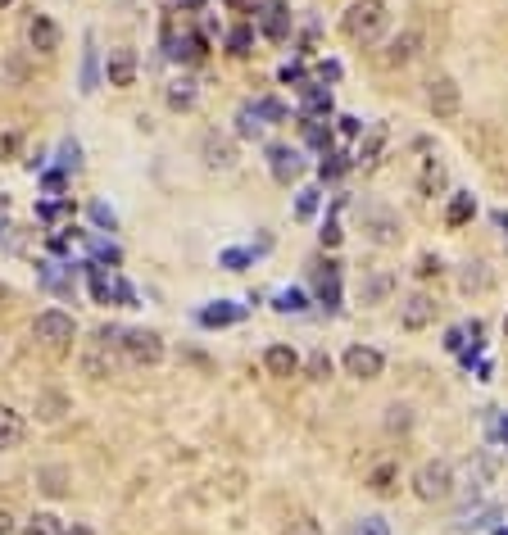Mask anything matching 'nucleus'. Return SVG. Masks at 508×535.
I'll return each instance as SVG.
<instances>
[{
    "instance_id": "cd10ccee",
    "label": "nucleus",
    "mask_w": 508,
    "mask_h": 535,
    "mask_svg": "<svg viewBox=\"0 0 508 535\" xmlns=\"http://www.w3.org/2000/svg\"><path fill=\"white\" fill-rule=\"evenodd\" d=\"M458 286H463L467 295H473V291H490V273H486V263H467Z\"/></svg>"
},
{
    "instance_id": "39448f33",
    "label": "nucleus",
    "mask_w": 508,
    "mask_h": 535,
    "mask_svg": "<svg viewBox=\"0 0 508 535\" xmlns=\"http://www.w3.org/2000/svg\"><path fill=\"white\" fill-rule=\"evenodd\" d=\"M426 109L436 113V119H454V113L463 109V91L454 78H432L426 82Z\"/></svg>"
},
{
    "instance_id": "680f3d73",
    "label": "nucleus",
    "mask_w": 508,
    "mask_h": 535,
    "mask_svg": "<svg viewBox=\"0 0 508 535\" xmlns=\"http://www.w3.org/2000/svg\"><path fill=\"white\" fill-rule=\"evenodd\" d=\"M495 222H499V227H504V236H508V213H504V209H499V213H495Z\"/></svg>"
},
{
    "instance_id": "de8ad7c7",
    "label": "nucleus",
    "mask_w": 508,
    "mask_h": 535,
    "mask_svg": "<svg viewBox=\"0 0 508 535\" xmlns=\"http://www.w3.org/2000/svg\"><path fill=\"white\" fill-rule=\"evenodd\" d=\"M318 236H323V245H340V236H345V232H340V222H336V218H327Z\"/></svg>"
},
{
    "instance_id": "6e6d98bb",
    "label": "nucleus",
    "mask_w": 508,
    "mask_h": 535,
    "mask_svg": "<svg viewBox=\"0 0 508 535\" xmlns=\"http://www.w3.org/2000/svg\"><path fill=\"white\" fill-rule=\"evenodd\" d=\"M91 218H96L100 227H113V213H109L105 205H91Z\"/></svg>"
},
{
    "instance_id": "c9c22d12",
    "label": "nucleus",
    "mask_w": 508,
    "mask_h": 535,
    "mask_svg": "<svg viewBox=\"0 0 508 535\" xmlns=\"http://www.w3.org/2000/svg\"><path fill=\"white\" fill-rule=\"evenodd\" d=\"M282 82H286V87H295L300 96H304L309 87H314V78H309V73H304L300 64H286V68H282Z\"/></svg>"
},
{
    "instance_id": "4468645a",
    "label": "nucleus",
    "mask_w": 508,
    "mask_h": 535,
    "mask_svg": "<svg viewBox=\"0 0 508 535\" xmlns=\"http://www.w3.org/2000/svg\"><path fill=\"white\" fill-rule=\"evenodd\" d=\"M318 268V299L327 304V309H336L340 304V263H314Z\"/></svg>"
},
{
    "instance_id": "09e8293b",
    "label": "nucleus",
    "mask_w": 508,
    "mask_h": 535,
    "mask_svg": "<svg viewBox=\"0 0 508 535\" xmlns=\"http://www.w3.org/2000/svg\"><path fill=\"white\" fill-rule=\"evenodd\" d=\"M82 368H87V376H109V363H105L100 354H87V359H82Z\"/></svg>"
},
{
    "instance_id": "c756f323",
    "label": "nucleus",
    "mask_w": 508,
    "mask_h": 535,
    "mask_svg": "<svg viewBox=\"0 0 508 535\" xmlns=\"http://www.w3.org/2000/svg\"><path fill=\"white\" fill-rule=\"evenodd\" d=\"M272 309H277V314H304V309H309V299H304V291L291 286V291H282L277 299H272Z\"/></svg>"
},
{
    "instance_id": "2f4dec72",
    "label": "nucleus",
    "mask_w": 508,
    "mask_h": 535,
    "mask_svg": "<svg viewBox=\"0 0 508 535\" xmlns=\"http://www.w3.org/2000/svg\"><path fill=\"white\" fill-rule=\"evenodd\" d=\"M345 168H349L345 155H336V150H323V164H318V177H323V182H336Z\"/></svg>"
},
{
    "instance_id": "6e6552de",
    "label": "nucleus",
    "mask_w": 508,
    "mask_h": 535,
    "mask_svg": "<svg viewBox=\"0 0 508 535\" xmlns=\"http://www.w3.org/2000/svg\"><path fill=\"white\" fill-rule=\"evenodd\" d=\"M381 368H386V359H381V350H372V345H349V350H345V372H349V376L377 381Z\"/></svg>"
},
{
    "instance_id": "c85d7f7f",
    "label": "nucleus",
    "mask_w": 508,
    "mask_h": 535,
    "mask_svg": "<svg viewBox=\"0 0 508 535\" xmlns=\"http://www.w3.org/2000/svg\"><path fill=\"white\" fill-rule=\"evenodd\" d=\"M23 535H64V526H59L55 513H36V517H27Z\"/></svg>"
},
{
    "instance_id": "bf43d9fd",
    "label": "nucleus",
    "mask_w": 508,
    "mask_h": 535,
    "mask_svg": "<svg viewBox=\"0 0 508 535\" xmlns=\"http://www.w3.org/2000/svg\"><path fill=\"white\" fill-rule=\"evenodd\" d=\"M173 5H186V10H200L205 0H173Z\"/></svg>"
},
{
    "instance_id": "9d476101",
    "label": "nucleus",
    "mask_w": 508,
    "mask_h": 535,
    "mask_svg": "<svg viewBox=\"0 0 508 535\" xmlns=\"http://www.w3.org/2000/svg\"><path fill=\"white\" fill-rule=\"evenodd\" d=\"M432 322H436V299L422 295V291L409 295L404 309H400V327H404V331H422V327H432Z\"/></svg>"
},
{
    "instance_id": "aec40b11",
    "label": "nucleus",
    "mask_w": 508,
    "mask_h": 535,
    "mask_svg": "<svg viewBox=\"0 0 508 535\" xmlns=\"http://www.w3.org/2000/svg\"><path fill=\"white\" fill-rule=\"evenodd\" d=\"M64 413H68V395L64 391H42V395H36V417H42V423H59Z\"/></svg>"
},
{
    "instance_id": "393cba45",
    "label": "nucleus",
    "mask_w": 508,
    "mask_h": 535,
    "mask_svg": "<svg viewBox=\"0 0 508 535\" xmlns=\"http://www.w3.org/2000/svg\"><path fill=\"white\" fill-rule=\"evenodd\" d=\"M87 277H91V295L96 304H113V277H105L100 263H87Z\"/></svg>"
},
{
    "instance_id": "69168bd1",
    "label": "nucleus",
    "mask_w": 508,
    "mask_h": 535,
    "mask_svg": "<svg viewBox=\"0 0 508 535\" xmlns=\"http://www.w3.org/2000/svg\"><path fill=\"white\" fill-rule=\"evenodd\" d=\"M504 340H508V318H504Z\"/></svg>"
},
{
    "instance_id": "ddd939ff",
    "label": "nucleus",
    "mask_w": 508,
    "mask_h": 535,
    "mask_svg": "<svg viewBox=\"0 0 508 535\" xmlns=\"http://www.w3.org/2000/svg\"><path fill=\"white\" fill-rule=\"evenodd\" d=\"M23 436H27L23 413H14V408L0 404V454H5V449H19V445H23Z\"/></svg>"
},
{
    "instance_id": "a18cd8bd",
    "label": "nucleus",
    "mask_w": 508,
    "mask_h": 535,
    "mask_svg": "<svg viewBox=\"0 0 508 535\" xmlns=\"http://www.w3.org/2000/svg\"><path fill=\"white\" fill-rule=\"evenodd\" d=\"M113 299H119L123 309H132V304H137V291H132L128 282H119V277H113Z\"/></svg>"
},
{
    "instance_id": "e433bc0d",
    "label": "nucleus",
    "mask_w": 508,
    "mask_h": 535,
    "mask_svg": "<svg viewBox=\"0 0 508 535\" xmlns=\"http://www.w3.org/2000/svg\"><path fill=\"white\" fill-rule=\"evenodd\" d=\"M254 109L263 113V123H286V105L282 100H254Z\"/></svg>"
},
{
    "instance_id": "f8f14e48",
    "label": "nucleus",
    "mask_w": 508,
    "mask_h": 535,
    "mask_svg": "<svg viewBox=\"0 0 508 535\" xmlns=\"http://www.w3.org/2000/svg\"><path fill=\"white\" fill-rule=\"evenodd\" d=\"M263 368H268V376H295L300 372V354L291 350V345H268L263 350Z\"/></svg>"
},
{
    "instance_id": "dca6fc26",
    "label": "nucleus",
    "mask_w": 508,
    "mask_h": 535,
    "mask_svg": "<svg viewBox=\"0 0 508 535\" xmlns=\"http://www.w3.org/2000/svg\"><path fill=\"white\" fill-rule=\"evenodd\" d=\"M381 150H386V123H372V128H368V136L359 141L355 164H359V168H372V164L381 159Z\"/></svg>"
},
{
    "instance_id": "412c9836",
    "label": "nucleus",
    "mask_w": 508,
    "mask_h": 535,
    "mask_svg": "<svg viewBox=\"0 0 508 535\" xmlns=\"http://www.w3.org/2000/svg\"><path fill=\"white\" fill-rule=\"evenodd\" d=\"M473 213H477V200L467 196V190L449 196V209H445V222H449V227H467V222H473Z\"/></svg>"
},
{
    "instance_id": "473e14b6",
    "label": "nucleus",
    "mask_w": 508,
    "mask_h": 535,
    "mask_svg": "<svg viewBox=\"0 0 508 535\" xmlns=\"http://www.w3.org/2000/svg\"><path fill=\"white\" fill-rule=\"evenodd\" d=\"M314 213H318V186H304V190H300V200H295V218L309 222Z\"/></svg>"
},
{
    "instance_id": "0eeeda50",
    "label": "nucleus",
    "mask_w": 508,
    "mask_h": 535,
    "mask_svg": "<svg viewBox=\"0 0 508 535\" xmlns=\"http://www.w3.org/2000/svg\"><path fill=\"white\" fill-rule=\"evenodd\" d=\"M27 46H32V55H55L59 50V23L51 19V14H32L27 19Z\"/></svg>"
},
{
    "instance_id": "0e129e2a",
    "label": "nucleus",
    "mask_w": 508,
    "mask_h": 535,
    "mask_svg": "<svg viewBox=\"0 0 508 535\" xmlns=\"http://www.w3.org/2000/svg\"><path fill=\"white\" fill-rule=\"evenodd\" d=\"M495 535H508V526H495Z\"/></svg>"
},
{
    "instance_id": "423d86ee",
    "label": "nucleus",
    "mask_w": 508,
    "mask_h": 535,
    "mask_svg": "<svg viewBox=\"0 0 508 535\" xmlns=\"http://www.w3.org/2000/svg\"><path fill=\"white\" fill-rule=\"evenodd\" d=\"M254 19H259V32L268 36V42H286V36H291V10L282 5V0H268V5H259L254 10Z\"/></svg>"
},
{
    "instance_id": "2eb2a0df",
    "label": "nucleus",
    "mask_w": 508,
    "mask_h": 535,
    "mask_svg": "<svg viewBox=\"0 0 508 535\" xmlns=\"http://www.w3.org/2000/svg\"><path fill=\"white\" fill-rule=\"evenodd\" d=\"M418 46H422V36H418V32H400L395 42H390V50H386V64H390V68L413 64V59H418Z\"/></svg>"
},
{
    "instance_id": "9b49d317",
    "label": "nucleus",
    "mask_w": 508,
    "mask_h": 535,
    "mask_svg": "<svg viewBox=\"0 0 508 535\" xmlns=\"http://www.w3.org/2000/svg\"><path fill=\"white\" fill-rule=\"evenodd\" d=\"M268 168H272V177L277 182H291V177H300V150H291V145H268Z\"/></svg>"
},
{
    "instance_id": "b1692460",
    "label": "nucleus",
    "mask_w": 508,
    "mask_h": 535,
    "mask_svg": "<svg viewBox=\"0 0 508 535\" xmlns=\"http://www.w3.org/2000/svg\"><path fill=\"white\" fill-rule=\"evenodd\" d=\"M395 481H400V468H395V463H377L372 477H368L372 494H395Z\"/></svg>"
},
{
    "instance_id": "5701e85b",
    "label": "nucleus",
    "mask_w": 508,
    "mask_h": 535,
    "mask_svg": "<svg viewBox=\"0 0 508 535\" xmlns=\"http://www.w3.org/2000/svg\"><path fill=\"white\" fill-rule=\"evenodd\" d=\"M390 291H395V277H390V273H372L368 282H363V291H359V299L363 304H381Z\"/></svg>"
},
{
    "instance_id": "864d4df0",
    "label": "nucleus",
    "mask_w": 508,
    "mask_h": 535,
    "mask_svg": "<svg viewBox=\"0 0 508 535\" xmlns=\"http://www.w3.org/2000/svg\"><path fill=\"white\" fill-rule=\"evenodd\" d=\"M96 259H100V263H119L123 254H119V250H113L109 241H96Z\"/></svg>"
},
{
    "instance_id": "58836bf2",
    "label": "nucleus",
    "mask_w": 508,
    "mask_h": 535,
    "mask_svg": "<svg viewBox=\"0 0 508 535\" xmlns=\"http://www.w3.org/2000/svg\"><path fill=\"white\" fill-rule=\"evenodd\" d=\"M250 259H254L250 250H223V259H218V263L227 268V273H241V268H250Z\"/></svg>"
},
{
    "instance_id": "5fc2aeb1",
    "label": "nucleus",
    "mask_w": 508,
    "mask_h": 535,
    "mask_svg": "<svg viewBox=\"0 0 508 535\" xmlns=\"http://www.w3.org/2000/svg\"><path fill=\"white\" fill-rule=\"evenodd\" d=\"M418 273H422V277H436V273H441V259H432V254H426V259L418 263Z\"/></svg>"
},
{
    "instance_id": "1a4fd4ad",
    "label": "nucleus",
    "mask_w": 508,
    "mask_h": 535,
    "mask_svg": "<svg viewBox=\"0 0 508 535\" xmlns=\"http://www.w3.org/2000/svg\"><path fill=\"white\" fill-rule=\"evenodd\" d=\"M137 50H128V46H119V50H109V59H105V82L109 87H132L137 82Z\"/></svg>"
},
{
    "instance_id": "338daca9",
    "label": "nucleus",
    "mask_w": 508,
    "mask_h": 535,
    "mask_svg": "<svg viewBox=\"0 0 508 535\" xmlns=\"http://www.w3.org/2000/svg\"><path fill=\"white\" fill-rule=\"evenodd\" d=\"M0 299H5V286H0Z\"/></svg>"
},
{
    "instance_id": "052dcab7",
    "label": "nucleus",
    "mask_w": 508,
    "mask_h": 535,
    "mask_svg": "<svg viewBox=\"0 0 508 535\" xmlns=\"http://www.w3.org/2000/svg\"><path fill=\"white\" fill-rule=\"evenodd\" d=\"M227 5H237V10H250V14H254V5H250V0H227Z\"/></svg>"
},
{
    "instance_id": "20e7f679",
    "label": "nucleus",
    "mask_w": 508,
    "mask_h": 535,
    "mask_svg": "<svg viewBox=\"0 0 508 535\" xmlns=\"http://www.w3.org/2000/svg\"><path fill=\"white\" fill-rule=\"evenodd\" d=\"M119 350L128 354V363L154 368V363L164 359V336L150 331V327H132V331H123V345H119Z\"/></svg>"
},
{
    "instance_id": "bb28decb",
    "label": "nucleus",
    "mask_w": 508,
    "mask_h": 535,
    "mask_svg": "<svg viewBox=\"0 0 508 535\" xmlns=\"http://www.w3.org/2000/svg\"><path fill=\"white\" fill-rule=\"evenodd\" d=\"M237 132H241L246 141L263 132V113H259L254 105H241V109H237Z\"/></svg>"
},
{
    "instance_id": "4d7b16f0",
    "label": "nucleus",
    "mask_w": 508,
    "mask_h": 535,
    "mask_svg": "<svg viewBox=\"0 0 508 535\" xmlns=\"http://www.w3.org/2000/svg\"><path fill=\"white\" fill-rule=\"evenodd\" d=\"M10 531H14V517H10L5 508H0V535H10Z\"/></svg>"
},
{
    "instance_id": "a211bd4d",
    "label": "nucleus",
    "mask_w": 508,
    "mask_h": 535,
    "mask_svg": "<svg viewBox=\"0 0 508 535\" xmlns=\"http://www.w3.org/2000/svg\"><path fill=\"white\" fill-rule=\"evenodd\" d=\"M205 164L209 168H231V164H237V150H231L227 136H218V132L205 136Z\"/></svg>"
},
{
    "instance_id": "f03ea898",
    "label": "nucleus",
    "mask_w": 508,
    "mask_h": 535,
    "mask_svg": "<svg viewBox=\"0 0 508 535\" xmlns=\"http://www.w3.org/2000/svg\"><path fill=\"white\" fill-rule=\"evenodd\" d=\"M413 490H418V500H422V504H445L449 494H454V468L441 463V458H432V463H422V468H418Z\"/></svg>"
},
{
    "instance_id": "ea45409f",
    "label": "nucleus",
    "mask_w": 508,
    "mask_h": 535,
    "mask_svg": "<svg viewBox=\"0 0 508 535\" xmlns=\"http://www.w3.org/2000/svg\"><path fill=\"white\" fill-rule=\"evenodd\" d=\"M309 376H314V381H327L332 376V354L327 350H318L314 359H309Z\"/></svg>"
},
{
    "instance_id": "4c0bfd02",
    "label": "nucleus",
    "mask_w": 508,
    "mask_h": 535,
    "mask_svg": "<svg viewBox=\"0 0 508 535\" xmlns=\"http://www.w3.org/2000/svg\"><path fill=\"white\" fill-rule=\"evenodd\" d=\"M372 241H381V245L395 241V218H390V213H377L372 218Z\"/></svg>"
},
{
    "instance_id": "7c9ffc66",
    "label": "nucleus",
    "mask_w": 508,
    "mask_h": 535,
    "mask_svg": "<svg viewBox=\"0 0 508 535\" xmlns=\"http://www.w3.org/2000/svg\"><path fill=\"white\" fill-rule=\"evenodd\" d=\"M418 186L426 190V196H436V190H445V164H436V159H432V164L422 168V182H418Z\"/></svg>"
},
{
    "instance_id": "a878e982",
    "label": "nucleus",
    "mask_w": 508,
    "mask_h": 535,
    "mask_svg": "<svg viewBox=\"0 0 508 535\" xmlns=\"http://www.w3.org/2000/svg\"><path fill=\"white\" fill-rule=\"evenodd\" d=\"M250 46H254V27H250V23H237V27L227 32V50L237 55V59H246Z\"/></svg>"
},
{
    "instance_id": "a19ab883",
    "label": "nucleus",
    "mask_w": 508,
    "mask_h": 535,
    "mask_svg": "<svg viewBox=\"0 0 508 535\" xmlns=\"http://www.w3.org/2000/svg\"><path fill=\"white\" fill-rule=\"evenodd\" d=\"M73 209L64 205V200H55V205H42V209H36V218H42V222H59V218H68Z\"/></svg>"
},
{
    "instance_id": "37998d69",
    "label": "nucleus",
    "mask_w": 508,
    "mask_h": 535,
    "mask_svg": "<svg viewBox=\"0 0 508 535\" xmlns=\"http://www.w3.org/2000/svg\"><path fill=\"white\" fill-rule=\"evenodd\" d=\"M64 186H68L64 173H46V177H42V190H46V196H55V200L64 196Z\"/></svg>"
},
{
    "instance_id": "72a5a7b5",
    "label": "nucleus",
    "mask_w": 508,
    "mask_h": 535,
    "mask_svg": "<svg viewBox=\"0 0 508 535\" xmlns=\"http://www.w3.org/2000/svg\"><path fill=\"white\" fill-rule=\"evenodd\" d=\"M304 141L314 145V150H332V132H327V123H314V119H304Z\"/></svg>"
},
{
    "instance_id": "49530a36",
    "label": "nucleus",
    "mask_w": 508,
    "mask_h": 535,
    "mask_svg": "<svg viewBox=\"0 0 508 535\" xmlns=\"http://www.w3.org/2000/svg\"><path fill=\"white\" fill-rule=\"evenodd\" d=\"M336 78H340V64H336V59H323V64H318V78H314V82L323 87V82H336Z\"/></svg>"
},
{
    "instance_id": "3c124183",
    "label": "nucleus",
    "mask_w": 508,
    "mask_h": 535,
    "mask_svg": "<svg viewBox=\"0 0 508 535\" xmlns=\"http://www.w3.org/2000/svg\"><path fill=\"white\" fill-rule=\"evenodd\" d=\"M463 345H467V331H463V327H454V331L445 336V350H454V354H463Z\"/></svg>"
},
{
    "instance_id": "c03bdc74",
    "label": "nucleus",
    "mask_w": 508,
    "mask_h": 535,
    "mask_svg": "<svg viewBox=\"0 0 508 535\" xmlns=\"http://www.w3.org/2000/svg\"><path fill=\"white\" fill-rule=\"evenodd\" d=\"M336 132H340V136H359V132H363V123L355 119V113H340V119H336Z\"/></svg>"
},
{
    "instance_id": "7ed1b4c3",
    "label": "nucleus",
    "mask_w": 508,
    "mask_h": 535,
    "mask_svg": "<svg viewBox=\"0 0 508 535\" xmlns=\"http://www.w3.org/2000/svg\"><path fill=\"white\" fill-rule=\"evenodd\" d=\"M32 336L42 340L46 350H68L73 340H77V322H73L64 309H46V314H36V322H32Z\"/></svg>"
},
{
    "instance_id": "8fccbe9b",
    "label": "nucleus",
    "mask_w": 508,
    "mask_h": 535,
    "mask_svg": "<svg viewBox=\"0 0 508 535\" xmlns=\"http://www.w3.org/2000/svg\"><path fill=\"white\" fill-rule=\"evenodd\" d=\"M77 155H82V150H77V141H64V150H59V164H64V168H77Z\"/></svg>"
},
{
    "instance_id": "79ce46f5",
    "label": "nucleus",
    "mask_w": 508,
    "mask_h": 535,
    "mask_svg": "<svg viewBox=\"0 0 508 535\" xmlns=\"http://www.w3.org/2000/svg\"><path fill=\"white\" fill-rule=\"evenodd\" d=\"M355 535H390V526H386L381 517H363V522L355 526Z\"/></svg>"
},
{
    "instance_id": "6ab92c4d",
    "label": "nucleus",
    "mask_w": 508,
    "mask_h": 535,
    "mask_svg": "<svg viewBox=\"0 0 508 535\" xmlns=\"http://www.w3.org/2000/svg\"><path fill=\"white\" fill-rule=\"evenodd\" d=\"M304 119H314V123H327L332 119V91L327 87H309L304 91Z\"/></svg>"
},
{
    "instance_id": "603ef678",
    "label": "nucleus",
    "mask_w": 508,
    "mask_h": 535,
    "mask_svg": "<svg viewBox=\"0 0 508 535\" xmlns=\"http://www.w3.org/2000/svg\"><path fill=\"white\" fill-rule=\"evenodd\" d=\"M14 155H19V136L5 132V136H0V159H14Z\"/></svg>"
},
{
    "instance_id": "e2e57ef3",
    "label": "nucleus",
    "mask_w": 508,
    "mask_h": 535,
    "mask_svg": "<svg viewBox=\"0 0 508 535\" xmlns=\"http://www.w3.org/2000/svg\"><path fill=\"white\" fill-rule=\"evenodd\" d=\"M10 5H14V0H0V10H10Z\"/></svg>"
},
{
    "instance_id": "4be33fe9",
    "label": "nucleus",
    "mask_w": 508,
    "mask_h": 535,
    "mask_svg": "<svg viewBox=\"0 0 508 535\" xmlns=\"http://www.w3.org/2000/svg\"><path fill=\"white\" fill-rule=\"evenodd\" d=\"M173 55H177V59H186V64H200V59L209 55V42H205L200 32H186L182 42H173Z\"/></svg>"
},
{
    "instance_id": "f257e3e1",
    "label": "nucleus",
    "mask_w": 508,
    "mask_h": 535,
    "mask_svg": "<svg viewBox=\"0 0 508 535\" xmlns=\"http://www.w3.org/2000/svg\"><path fill=\"white\" fill-rule=\"evenodd\" d=\"M386 0H355L345 14H340V32L349 36L355 46H372L377 36L386 32Z\"/></svg>"
},
{
    "instance_id": "f3484780",
    "label": "nucleus",
    "mask_w": 508,
    "mask_h": 535,
    "mask_svg": "<svg viewBox=\"0 0 508 535\" xmlns=\"http://www.w3.org/2000/svg\"><path fill=\"white\" fill-rule=\"evenodd\" d=\"M241 318H246V309H241V304H227V299L200 309V327H231V322H241Z\"/></svg>"
},
{
    "instance_id": "13d9d810",
    "label": "nucleus",
    "mask_w": 508,
    "mask_h": 535,
    "mask_svg": "<svg viewBox=\"0 0 508 535\" xmlns=\"http://www.w3.org/2000/svg\"><path fill=\"white\" fill-rule=\"evenodd\" d=\"M64 535H96L91 526H64Z\"/></svg>"
},
{
    "instance_id": "f704fd0d",
    "label": "nucleus",
    "mask_w": 508,
    "mask_h": 535,
    "mask_svg": "<svg viewBox=\"0 0 508 535\" xmlns=\"http://www.w3.org/2000/svg\"><path fill=\"white\" fill-rule=\"evenodd\" d=\"M168 105H173V109H191V105H195V82H191V78L173 82V91H168Z\"/></svg>"
}]
</instances>
